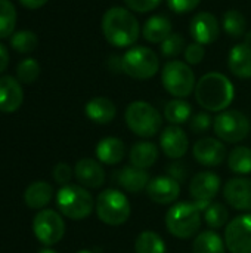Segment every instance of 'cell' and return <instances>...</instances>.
Listing matches in <instances>:
<instances>
[{
    "label": "cell",
    "mask_w": 251,
    "mask_h": 253,
    "mask_svg": "<svg viewBox=\"0 0 251 253\" xmlns=\"http://www.w3.org/2000/svg\"><path fill=\"white\" fill-rule=\"evenodd\" d=\"M16 76H18V80L25 84L34 83L40 76V64L33 58H27L18 64Z\"/></svg>",
    "instance_id": "obj_35"
},
{
    "label": "cell",
    "mask_w": 251,
    "mask_h": 253,
    "mask_svg": "<svg viewBox=\"0 0 251 253\" xmlns=\"http://www.w3.org/2000/svg\"><path fill=\"white\" fill-rule=\"evenodd\" d=\"M77 253H93V252H90V251H80V252H77Z\"/></svg>",
    "instance_id": "obj_48"
},
{
    "label": "cell",
    "mask_w": 251,
    "mask_h": 253,
    "mask_svg": "<svg viewBox=\"0 0 251 253\" xmlns=\"http://www.w3.org/2000/svg\"><path fill=\"white\" fill-rule=\"evenodd\" d=\"M167 170H169V176H172L173 179H176L179 184L186 179V168L180 162H176V163L170 165L167 168Z\"/></svg>",
    "instance_id": "obj_42"
},
{
    "label": "cell",
    "mask_w": 251,
    "mask_h": 253,
    "mask_svg": "<svg viewBox=\"0 0 251 253\" xmlns=\"http://www.w3.org/2000/svg\"><path fill=\"white\" fill-rule=\"evenodd\" d=\"M235 89L232 82L222 73L204 74L195 86L197 102L207 111L222 113L234 101Z\"/></svg>",
    "instance_id": "obj_1"
},
{
    "label": "cell",
    "mask_w": 251,
    "mask_h": 253,
    "mask_svg": "<svg viewBox=\"0 0 251 253\" xmlns=\"http://www.w3.org/2000/svg\"><path fill=\"white\" fill-rule=\"evenodd\" d=\"M47 1H49V0H19V3H21L24 7L31 9V10L43 7Z\"/></svg>",
    "instance_id": "obj_44"
},
{
    "label": "cell",
    "mask_w": 251,
    "mask_h": 253,
    "mask_svg": "<svg viewBox=\"0 0 251 253\" xmlns=\"http://www.w3.org/2000/svg\"><path fill=\"white\" fill-rule=\"evenodd\" d=\"M148 197L157 205H172L179 199L180 184L172 176H157L146 187Z\"/></svg>",
    "instance_id": "obj_15"
},
{
    "label": "cell",
    "mask_w": 251,
    "mask_h": 253,
    "mask_svg": "<svg viewBox=\"0 0 251 253\" xmlns=\"http://www.w3.org/2000/svg\"><path fill=\"white\" fill-rule=\"evenodd\" d=\"M192 253H226V245L216 231L207 230L195 237Z\"/></svg>",
    "instance_id": "obj_27"
},
{
    "label": "cell",
    "mask_w": 251,
    "mask_h": 253,
    "mask_svg": "<svg viewBox=\"0 0 251 253\" xmlns=\"http://www.w3.org/2000/svg\"><path fill=\"white\" fill-rule=\"evenodd\" d=\"M215 133L219 139L235 144L244 141L250 133L251 125L247 116L238 110H225L215 119Z\"/></svg>",
    "instance_id": "obj_9"
},
{
    "label": "cell",
    "mask_w": 251,
    "mask_h": 253,
    "mask_svg": "<svg viewBox=\"0 0 251 253\" xmlns=\"http://www.w3.org/2000/svg\"><path fill=\"white\" fill-rule=\"evenodd\" d=\"M130 165L139 169H149L158 160V148L152 142H138L129 153Z\"/></svg>",
    "instance_id": "obj_25"
},
{
    "label": "cell",
    "mask_w": 251,
    "mask_h": 253,
    "mask_svg": "<svg viewBox=\"0 0 251 253\" xmlns=\"http://www.w3.org/2000/svg\"><path fill=\"white\" fill-rule=\"evenodd\" d=\"M223 196L229 206L238 211H251V181L246 178L231 179L225 188Z\"/></svg>",
    "instance_id": "obj_17"
},
{
    "label": "cell",
    "mask_w": 251,
    "mask_h": 253,
    "mask_svg": "<svg viewBox=\"0 0 251 253\" xmlns=\"http://www.w3.org/2000/svg\"><path fill=\"white\" fill-rule=\"evenodd\" d=\"M213 120H212V116L209 113H197L195 116L191 117V122H189V126H191V130L194 133H204L210 129Z\"/></svg>",
    "instance_id": "obj_37"
},
{
    "label": "cell",
    "mask_w": 251,
    "mask_h": 253,
    "mask_svg": "<svg viewBox=\"0 0 251 253\" xmlns=\"http://www.w3.org/2000/svg\"><path fill=\"white\" fill-rule=\"evenodd\" d=\"M204 55H206L204 46L200 44V43H191V44H188L186 49H185V59H186V62L191 64V65L200 64V62L204 59Z\"/></svg>",
    "instance_id": "obj_38"
},
{
    "label": "cell",
    "mask_w": 251,
    "mask_h": 253,
    "mask_svg": "<svg viewBox=\"0 0 251 253\" xmlns=\"http://www.w3.org/2000/svg\"><path fill=\"white\" fill-rule=\"evenodd\" d=\"M229 218L228 209L225 205L222 203H210L206 209H204V219L206 224L212 228V230H219L222 227L226 225Z\"/></svg>",
    "instance_id": "obj_33"
},
{
    "label": "cell",
    "mask_w": 251,
    "mask_h": 253,
    "mask_svg": "<svg viewBox=\"0 0 251 253\" xmlns=\"http://www.w3.org/2000/svg\"><path fill=\"white\" fill-rule=\"evenodd\" d=\"M72 178V169L67 163H58L53 168V179L59 185H68Z\"/></svg>",
    "instance_id": "obj_41"
},
{
    "label": "cell",
    "mask_w": 251,
    "mask_h": 253,
    "mask_svg": "<svg viewBox=\"0 0 251 253\" xmlns=\"http://www.w3.org/2000/svg\"><path fill=\"white\" fill-rule=\"evenodd\" d=\"M160 147L169 159L179 160L186 154L189 148V139L183 129L172 125L163 130L160 136Z\"/></svg>",
    "instance_id": "obj_16"
},
{
    "label": "cell",
    "mask_w": 251,
    "mask_h": 253,
    "mask_svg": "<svg viewBox=\"0 0 251 253\" xmlns=\"http://www.w3.org/2000/svg\"><path fill=\"white\" fill-rule=\"evenodd\" d=\"M115 179L121 188H124L127 193H133V194H138V193L146 190V187L151 181L149 173L145 169H139L132 165L124 166L121 170H118L115 173Z\"/></svg>",
    "instance_id": "obj_20"
},
{
    "label": "cell",
    "mask_w": 251,
    "mask_h": 253,
    "mask_svg": "<svg viewBox=\"0 0 251 253\" xmlns=\"http://www.w3.org/2000/svg\"><path fill=\"white\" fill-rule=\"evenodd\" d=\"M161 53L166 58H176L186 49L185 37L179 33H172L163 43H161Z\"/></svg>",
    "instance_id": "obj_36"
},
{
    "label": "cell",
    "mask_w": 251,
    "mask_h": 253,
    "mask_svg": "<svg viewBox=\"0 0 251 253\" xmlns=\"http://www.w3.org/2000/svg\"><path fill=\"white\" fill-rule=\"evenodd\" d=\"M164 117L167 119L169 123H172L175 126L183 125L188 120H191V117H192V107L185 99H180V98L172 99L164 107Z\"/></svg>",
    "instance_id": "obj_28"
},
{
    "label": "cell",
    "mask_w": 251,
    "mask_h": 253,
    "mask_svg": "<svg viewBox=\"0 0 251 253\" xmlns=\"http://www.w3.org/2000/svg\"><path fill=\"white\" fill-rule=\"evenodd\" d=\"M161 82L164 89L175 98H186L195 89V74L186 62L169 61L163 67Z\"/></svg>",
    "instance_id": "obj_8"
},
{
    "label": "cell",
    "mask_w": 251,
    "mask_h": 253,
    "mask_svg": "<svg viewBox=\"0 0 251 253\" xmlns=\"http://www.w3.org/2000/svg\"><path fill=\"white\" fill-rule=\"evenodd\" d=\"M127 127L141 138H152L163 126V117L155 107L145 101H135L124 113Z\"/></svg>",
    "instance_id": "obj_4"
},
{
    "label": "cell",
    "mask_w": 251,
    "mask_h": 253,
    "mask_svg": "<svg viewBox=\"0 0 251 253\" xmlns=\"http://www.w3.org/2000/svg\"><path fill=\"white\" fill-rule=\"evenodd\" d=\"M201 0H167V6L170 10L176 13H188L194 10Z\"/></svg>",
    "instance_id": "obj_40"
},
{
    "label": "cell",
    "mask_w": 251,
    "mask_h": 253,
    "mask_svg": "<svg viewBox=\"0 0 251 253\" xmlns=\"http://www.w3.org/2000/svg\"><path fill=\"white\" fill-rule=\"evenodd\" d=\"M7 64H9V52H7V47L3 43H0V74L6 70Z\"/></svg>",
    "instance_id": "obj_43"
},
{
    "label": "cell",
    "mask_w": 251,
    "mask_h": 253,
    "mask_svg": "<svg viewBox=\"0 0 251 253\" xmlns=\"http://www.w3.org/2000/svg\"><path fill=\"white\" fill-rule=\"evenodd\" d=\"M220 190V178L213 172H200L197 173L189 184V193L195 200V205L204 211L212 200L217 196Z\"/></svg>",
    "instance_id": "obj_12"
},
{
    "label": "cell",
    "mask_w": 251,
    "mask_h": 253,
    "mask_svg": "<svg viewBox=\"0 0 251 253\" xmlns=\"http://www.w3.org/2000/svg\"><path fill=\"white\" fill-rule=\"evenodd\" d=\"M172 22L164 15H154L143 24L142 36L149 43H163L172 34Z\"/></svg>",
    "instance_id": "obj_24"
},
{
    "label": "cell",
    "mask_w": 251,
    "mask_h": 253,
    "mask_svg": "<svg viewBox=\"0 0 251 253\" xmlns=\"http://www.w3.org/2000/svg\"><path fill=\"white\" fill-rule=\"evenodd\" d=\"M225 245L229 253H251V215L237 216L228 224Z\"/></svg>",
    "instance_id": "obj_11"
},
{
    "label": "cell",
    "mask_w": 251,
    "mask_h": 253,
    "mask_svg": "<svg viewBox=\"0 0 251 253\" xmlns=\"http://www.w3.org/2000/svg\"><path fill=\"white\" fill-rule=\"evenodd\" d=\"M194 159L203 166H219L226 159V147L222 141L216 138H203L195 142Z\"/></svg>",
    "instance_id": "obj_14"
},
{
    "label": "cell",
    "mask_w": 251,
    "mask_h": 253,
    "mask_svg": "<svg viewBox=\"0 0 251 253\" xmlns=\"http://www.w3.org/2000/svg\"><path fill=\"white\" fill-rule=\"evenodd\" d=\"M189 33L195 43L210 44L220 36V25L217 18L210 12H198L189 24Z\"/></svg>",
    "instance_id": "obj_13"
},
{
    "label": "cell",
    "mask_w": 251,
    "mask_h": 253,
    "mask_svg": "<svg viewBox=\"0 0 251 253\" xmlns=\"http://www.w3.org/2000/svg\"><path fill=\"white\" fill-rule=\"evenodd\" d=\"M136 253H166V245L163 239L154 231H143L135 242Z\"/></svg>",
    "instance_id": "obj_30"
},
{
    "label": "cell",
    "mask_w": 251,
    "mask_h": 253,
    "mask_svg": "<svg viewBox=\"0 0 251 253\" xmlns=\"http://www.w3.org/2000/svg\"><path fill=\"white\" fill-rule=\"evenodd\" d=\"M130 213L132 208L129 199L118 190H105L96 199V215L107 225H123Z\"/></svg>",
    "instance_id": "obj_7"
},
{
    "label": "cell",
    "mask_w": 251,
    "mask_h": 253,
    "mask_svg": "<svg viewBox=\"0 0 251 253\" xmlns=\"http://www.w3.org/2000/svg\"><path fill=\"white\" fill-rule=\"evenodd\" d=\"M38 44V39L33 31L21 30L10 36V46L19 53H30Z\"/></svg>",
    "instance_id": "obj_34"
},
{
    "label": "cell",
    "mask_w": 251,
    "mask_h": 253,
    "mask_svg": "<svg viewBox=\"0 0 251 253\" xmlns=\"http://www.w3.org/2000/svg\"><path fill=\"white\" fill-rule=\"evenodd\" d=\"M247 34V37H246V42L244 43H249V44H251V31L250 33H246Z\"/></svg>",
    "instance_id": "obj_46"
},
{
    "label": "cell",
    "mask_w": 251,
    "mask_h": 253,
    "mask_svg": "<svg viewBox=\"0 0 251 253\" xmlns=\"http://www.w3.org/2000/svg\"><path fill=\"white\" fill-rule=\"evenodd\" d=\"M95 153H96V157L101 163L114 166V165H118L124 159L126 147H124V142L121 139L114 138V136H108V138H104L98 142Z\"/></svg>",
    "instance_id": "obj_23"
},
{
    "label": "cell",
    "mask_w": 251,
    "mask_h": 253,
    "mask_svg": "<svg viewBox=\"0 0 251 253\" xmlns=\"http://www.w3.org/2000/svg\"><path fill=\"white\" fill-rule=\"evenodd\" d=\"M53 197V188L50 184L44 181H36L24 193V200L25 205L30 209H43L50 203Z\"/></svg>",
    "instance_id": "obj_26"
},
{
    "label": "cell",
    "mask_w": 251,
    "mask_h": 253,
    "mask_svg": "<svg viewBox=\"0 0 251 253\" xmlns=\"http://www.w3.org/2000/svg\"><path fill=\"white\" fill-rule=\"evenodd\" d=\"M33 231L40 243L44 246H53L62 240L65 234V222L55 211L43 209L33 221Z\"/></svg>",
    "instance_id": "obj_10"
},
{
    "label": "cell",
    "mask_w": 251,
    "mask_h": 253,
    "mask_svg": "<svg viewBox=\"0 0 251 253\" xmlns=\"http://www.w3.org/2000/svg\"><path fill=\"white\" fill-rule=\"evenodd\" d=\"M102 33L112 46L127 47L139 39L141 25L129 9L114 6L109 7L102 16Z\"/></svg>",
    "instance_id": "obj_2"
},
{
    "label": "cell",
    "mask_w": 251,
    "mask_h": 253,
    "mask_svg": "<svg viewBox=\"0 0 251 253\" xmlns=\"http://www.w3.org/2000/svg\"><path fill=\"white\" fill-rule=\"evenodd\" d=\"M124 3L127 4V7L130 10H135L139 13H146V12L154 10L161 3V0H124Z\"/></svg>",
    "instance_id": "obj_39"
},
{
    "label": "cell",
    "mask_w": 251,
    "mask_h": 253,
    "mask_svg": "<svg viewBox=\"0 0 251 253\" xmlns=\"http://www.w3.org/2000/svg\"><path fill=\"white\" fill-rule=\"evenodd\" d=\"M56 205L64 216L74 221H81L93 212L95 200L84 187L68 184L58 191Z\"/></svg>",
    "instance_id": "obj_5"
},
{
    "label": "cell",
    "mask_w": 251,
    "mask_h": 253,
    "mask_svg": "<svg viewBox=\"0 0 251 253\" xmlns=\"http://www.w3.org/2000/svg\"><path fill=\"white\" fill-rule=\"evenodd\" d=\"M123 73L136 80H148L158 73L160 59L146 46H133L121 56Z\"/></svg>",
    "instance_id": "obj_6"
},
{
    "label": "cell",
    "mask_w": 251,
    "mask_h": 253,
    "mask_svg": "<svg viewBox=\"0 0 251 253\" xmlns=\"http://www.w3.org/2000/svg\"><path fill=\"white\" fill-rule=\"evenodd\" d=\"M228 166L234 173L249 175L251 173V148L237 147L228 156Z\"/></svg>",
    "instance_id": "obj_29"
},
{
    "label": "cell",
    "mask_w": 251,
    "mask_h": 253,
    "mask_svg": "<svg viewBox=\"0 0 251 253\" xmlns=\"http://www.w3.org/2000/svg\"><path fill=\"white\" fill-rule=\"evenodd\" d=\"M24 101L22 87L19 80L12 76L0 77V111L15 113Z\"/></svg>",
    "instance_id": "obj_18"
},
{
    "label": "cell",
    "mask_w": 251,
    "mask_h": 253,
    "mask_svg": "<svg viewBox=\"0 0 251 253\" xmlns=\"http://www.w3.org/2000/svg\"><path fill=\"white\" fill-rule=\"evenodd\" d=\"M108 68L111 71H115V73H123V68H121V58L117 56V55H112L109 59H108Z\"/></svg>",
    "instance_id": "obj_45"
},
{
    "label": "cell",
    "mask_w": 251,
    "mask_h": 253,
    "mask_svg": "<svg viewBox=\"0 0 251 253\" xmlns=\"http://www.w3.org/2000/svg\"><path fill=\"white\" fill-rule=\"evenodd\" d=\"M77 181L84 188H99L105 182V172L99 162L93 159H81L74 168Z\"/></svg>",
    "instance_id": "obj_19"
},
{
    "label": "cell",
    "mask_w": 251,
    "mask_h": 253,
    "mask_svg": "<svg viewBox=\"0 0 251 253\" xmlns=\"http://www.w3.org/2000/svg\"><path fill=\"white\" fill-rule=\"evenodd\" d=\"M228 67L231 73L240 79L251 77V44L240 43L234 46L229 52Z\"/></svg>",
    "instance_id": "obj_22"
},
{
    "label": "cell",
    "mask_w": 251,
    "mask_h": 253,
    "mask_svg": "<svg viewBox=\"0 0 251 253\" xmlns=\"http://www.w3.org/2000/svg\"><path fill=\"white\" fill-rule=\"evenodd\" d=\"M16 9L10 0H0V39H6L15 33Z\"/></svg>",
    "instance_id": "obj_31"
},
{
    "label": "cell",
    "mask_w": 251,
    "mask_h": 253,
    "mask_svg": "<svg viewBox=\"0 0 251 253\" xmlns=\"http://www.w3.org/2000/svg\"><path fill=\"white\" fill-rule=\"evenodd\" d=\"M222 25L231 37H241L247 31V19L237 9H231L223 15Z\"/></svg>",
    "instance_id": "obj_32"
},
{
    "label": "cell",
    "mask_w": 251,
    "mask_h": 253,
    "mask_svg": "<svg viewBox=\"0 0 251 253\" xmlns=\"http://www.w3.org/2000/svg\"><path fill=\"white\" fill-rule=\"evenodd\" d=\"M84 113L92 122L98 125H108L115 119L117 107L111 99L105 96H96L86 104Z\"/></svg>",
    "instance_id": "obj_21"
},
{
    "label": "cell",
    "mask_w": 251,
    "mask_h": 253,
    "mask_svg": "<svg viewBox=\"0 0 251 253\" xmlns=\"http://www.w3.org/2000/svg\"><path fill=\"white\" fill-rule=\"evenodd\" d=\"M201 209L195 203H175L166 213V227L178 239H191L201 227Z\"/></svg>",
    "instance_id": "obj_3"
},
{
    "label": "cell",
    "mask_w": 251,
    "mask_h": 253,
    "mask_svg": "<svg viewBox=\"0 0 251 253\" xmlns=\"http://www.w3.org/2000/svg\"><path fill=\"white\" fill-rule=\"evenodd\" d=\"M38 253H56L55 251H52V249H43V251H40Z\"/></svg>",
    "instance_id": "obj_47"
}]
</instances>
